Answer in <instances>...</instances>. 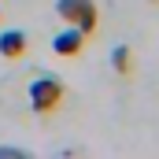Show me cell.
<instances>
[{
	"label": "cell",
	"mask_w": 159,
	"mask_h": 159,
	"mask_svg": "<svg viewBox=\"0 0 159 159\" xmlns=\"http://www.w3.org/2000/svg\"><path fill=\"white\" fill-rule=\"evenodd\" d=\"M63 100H67V85L59 78H52V74H41V78L30 81V107H34V115L41 122H48L59 107H63Z\"/></svg>",
	"instance_id": "obj_1"
},
{
	"label": "cell",
	"mask_w": 159,
	"mask_h": 159,
	"mask_svg": "<svg viewBox=\"0 0 159 159\" xmlns=\"http://www.w3.org/2000/svg\"><path fill=\"white\" fill-rule=\"evenodd\" d=\"M56 15H59L67 26H78L85 37H93L96 26H100V7H96V0H56Z\"/></svg>",
	"instance_id": "obj_2"
},
{
	"label": "cell",
	"mask_w": 159,
	"mask_h": 159,
	"mask_svg": "<svg viewBox=\"0 0 159 159\" xmlns=\"http://www.w3.org/2000/svg\"><path fill=\"white\" fill-rule=\"evenodd\" d=\"M85 34H81L78 26H67V30H59L56 37H52V52L56 56H63V59H74V56H81L85 52Z\"/></svg>",
	"instance_id": "obj_3"
},
{
	"label": "cell",
	"mask_w": 159,
	"mask_h": 159,
	"mask_svg": "<svg viewBox=\"0 0 159 159\" xmlns=\"http://www.w3.org/2000/svg\"><path fill=\"white\" fill-rule=\"evenodd\" d=\"M26 52H30V37H26L22 30H4V34H0V56H4V59L15 63V59H22Z\"/></svg>",
	"instance_id": "obj_4"
},
{
	"label": "cell",
	"mask_w": 159,
	"mask_h": 159,
	"mask_svg": "<svg viewBox=\"0 0 159 159\" xmlns=\"http://www.w3.org/2000/svg\"><path fill=\"white\" fill-rule=\"evenodd\" d=\"M111 67H115L119 78H129L133 74V52H129V44H115L111 48Z\"/></svg>",
	"instance_id": "obj_5"
},
{
	"label": "cell",
	"mask_w": 159,
	"mask_h": 159,
	"mask_svg": "<svg viewBox=\"0 0 159 159\" xmlns=\"http://www.w3.org/2000/svg\"><path fill=\"white\" fill-rule=\"evenodd\" d=\"M0 156H26V152H19V148H0Z\"/></svg>",
	"instance_id": "obj_6"
},
{
	"label": "cell",
	"mask_w": 159,
	"mask_h": 159,
	"mask_svg": "<svg viewBox=\"0 0 159 159\" xmlns=\"http://www.w3.org/2000/svg\"><path fill=\"white\" fill-rule=\"evenodd\" d=\"M152 4H159V0H152Z\"/></svg>",
	"instance_id": "obj_7"
}]
</instances>
